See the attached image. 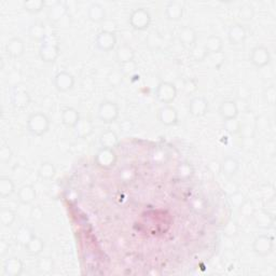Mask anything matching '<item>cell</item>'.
<instances>
[{
    "label": "cell",
    "instance_id": "6da1fadb",
    "mask_svg": "<svg viewBox=\"0 0 276 276\" xmlns=\"http://www.w3.org/2000/svg\"><path fill=\"white\" fill-rule=\"evenodd\" d=\"M61 55V49L58 47V40L55 37L47 36L39 48V56L44 63H54Z\"/></svg>",
    "mask_w": 276,
    "mask_h": 276
},
{
    "label": "cell",
    "instance_id": "7a4b0ae2",
    "mask_svg": "<svg viewBox=\"0 0 276 276\" xmlns=\"http://www.w3.org/2000/svg\"><path fill=\"white\" fill-rule=\"evenodd\" d=\"M50 129V119L43 112H34L27 119V129L34 136H42Z\"/></svg>",
    "mask_w": 276,
    "mask_h": 276
},
{
    "label": "cell",
    "instance_id": "3957f363",
    "mask_svg": "<svg viewBox=\"0 0 276 276\" xmlns=\"http://www.w3.org/2000/svg\"><path fill=\"white\" fill-rule=\"evenodd\" d=\"M130 27L135 31L142 32L146 29L151 24V14L145 8H137L132 11L129 18Z\"/></svg>",
    "mask_w": 276,
    "mask_h": 276
},
{
    "label": "cell",
    "instance_id": "277c9868",
    "mask_svg": "<svg viewBox=\"0 0 276 276\" xmlns=\"http://www.w3.org/2000/svg\"><path fill=\"white\" fill-rule=\"evenodd\" d=\"M98 118L104 123H113L120 115V108L117 104L111 100H104L98 107Z\"/></svg>",
    "mask_w": 276,
    "mask_h": 276
},
{
    "label": "cell",
    "instance_id": "5b68a950",
    "mask_svg": "<svg viewBox=\"0 0 276 276\" xmlns=\"http://www.w3.org/2000/svg\"><path fill=\"white\" fill-rule=\"evenodd\" d=\"M155 97L160 103L165 105L173 103L177 97L176 85L168 81L160 82L155 90Z\"/></svg>",
    "mask_w": 276,
    "mask_h": 276
},
{
    "label": "cell",
    "instance_id": "8992f818",
    "mask_svg": "<svg viewBox=\"0 0 276 276\" xmlns=\"http://www.w3.org/2000/svg\"><path fill=\"white\" fill-rule=\"evenodd\" d=\"M118 161V155L114 149L110 148H100L98 152L95 155V163L102 169L112 168Z\"/></svg>",
    "mask_w": 276,
    "mask_h": 276
},
{
    "label": "cell",
    "instance_id": "52a82bcc",
    "mask_svg": "<svg viewBox=\"0 0 276 276\" xmlns=\"http://www.w3.org/2000/svg\"><path fill=\"white\" fill-rule=\"evenodd\" d=\"M274 239L270 235H259L253 243L254 253L259 257H268L273 252Z\"/></svg>",
    "mask_w": 276,
    "mask_h": 276
},
{
    "label": "cell",
    "instance_id": "ba28073f",
    "mask_svg": "<svg viewBox=\"0 0 276 276\" xmlns=\"http://www.w3.org/2000/svg\"><path fill=\"white\" fill-rule=\"evenodd\" d=\"M249 61L255 67L263 68L271 63V54L268 48L263 46L255 47L249 54Z\"/></svg>",
    "mask_w": 276,
    "mask_h": 276
},
{
    "label": "cell",
    "instance_id": "9c48e42d",
    "mask_svg": "<svg viewBox=\"0 0 276 276\" xmlns=\"http://www.w3.org/2000/svg\"><path fill=\"white\" fill-rule=\"evenodd\" d=\"M115 44H117V37L115 34L110 31H102L99 32L95 39V46L98 50L103 52H109L112 51L114 49Z\"/></svg>",
    "mask_w": 276,
    "mask_h": 276
},
{
    "label": "cell",
    "instance_id": "30bf717a",
    "mask_svg": "<svg viewBox=\"0 0 276 276\" xmlns=\"http://www.w3.org/2000/svg\"><path fill=\"white\" fill-rule=\"evenodd\" d=\"M159 122L164 127H174L178 123V111L177 109L170 106V105H164L158 111Z\"/></svg>",
    "mask_w": 276,
    "mask_h": 276
},
{
    "label": "cell",
    "instance_id": "8fae6325",
    "mask_svg": "<svg viewBox=\"0 0 276 276\" xmlns=\"http://www.w3.org/2000/svg\"><path fill=\"white\" fill-rule=\"evenodd\" d=\"M54 87L58 92L66 93L74 87V77L68 72H59L54 77Z\"/></svg>",
    "mask_w": 276,
    "mask_h": 276
},
{
    "label": "cell",
    "instance_id": "7c38bea8",
    "mask_svg": "<svg viewBox=\"0 0 276 276\" xmlns=\"http://www.w3.org/2000/svg\"><path fill=\"white\" fill-rule=\"evenodd\" d=\"M209 109L207 99L202 96L193 97L189 103V112L194 118H202L206 115Z\"/></svg>",
    "mask_w": 276,
    "mask_h": 276
},
{
    "label": "cell",
    "instance_id": "4fadbf2b",
    "mask_svg": "<svg viewBox=\"0 0 276 276\" xmlns=\"http://www.w3.org/2000/svg\"><path fill=\"white\" fill-rule=\"evenodd\" d=\"M254 221L256 227L262 230H270L274 227L275 217L270 210H260L254 215Z\"/></svg>",
    "mask_w": 276,
    "mask_h": 276
},
{
    "label": "cell",
    "instance_id": "5bb4252c",
    "mask_svg": "<svg viewBox=\"0 0 276 276\" xmlns=\"http://www.w3.org/2000/svg\"><path fill=\"white\" fill-rule=\"evenodd\" d=\"M198 34L191 26H184L178 32V40L184 48L191 50L197 43Z\"/></svg>",
    "mask_w": 276,
    "mask_h": 276
},
{
    "label": "cell",
    "instance_id": "9a60e30c",
    "mask_svg": "<svg viewBox=\"0 0 276 276\" xmlns=\"http://www.w3.org/2000/svg\"><path fill=\"white\" fill-rule=\"evenodd\" d=\"M247 38V29L242 24H234L228 32V40L233 46H239L245 42Z\"/></svg>",
    "mask_w": 276,
    "mask_h": 276
},
{
    "label": "cell",
    "instance_id": "2e32d148",
    "mask_svg": "<svg viewBox=\"0 0 276 276\" xmlns=\"http://www.w3.org/2000/svg\"><path fill=\"white\" fill-rule=\"evenodd\" d=\"M68 11V7L66 2L63 1H55L52 3V7L49 8L48 11V18L50 22L52 23H58L66 17Z\"/></svg>",
    "mask_w": 276,
    "mask_h": 276
},
{
    "label": "cell",
    "instance_id": "e0dca14e",
    "mask_svg": "<svg viewBox=\"0 0 276 276\" xmlns=\"http://www.w3.org/2000/svg\"><path fill=\"white\" fill-rule=\"evenodd\" d=\"M219 115L224 120H230V119H235L239 117V110L238 107V104L234 100L227 99L220 104L219 106Z\"/></svg>",
    "mask_w": 276,
    "mask_h": 276
},
{
    "label": "cell",
    "instance_id": "ac0fdd59",
    "mask_svg": "<svg viewBox=\"0 0 276 276\" xmlns=\"http://www.w3.org/2000/svg\"><path fill=\"white\" fill-rule=\"evenodd\" d=\"M24 271L23 261L18 257H10L4 261L3 272L7 276H19Z\"/></svg>",
    "mask_w": 276,
    "mask_h": 276
},
{
    "label": "cell",
    "instance_id": "d6986e66",
    "mask_svg": "<svg viewBox=\"0 0 276 276\" xmlns=\"http://www.w3.org/2000/svg\"><path fill=\"white\" fill-rule=\"evenodd\" d=\"M25 50V43L21 38L14 37L9 40L6 44V52L8 53L9 56H11L12 58H18L24 55Z\"/></svg>",
    "mask_w": 276,
    "mask_h": 276
},
{
    "label": "cell",
    "instance_id": "ffe728a7",
    "mask_svg": "<svg viewBox=\"0 0 276 276\" xmlns=\"http://www.w3.org/2000/svg\"><path fill=\"white\" fill-rule=\"evenodd\" d=\"M31 95L25 90H17L12 93L11 103L12 106L18 110L26 109L31 104Z\"/></svg>",
    "mask_w": 276,
    "mask_h": 276
},
{
    "label": "cell",
    "instance_id": "44dd1931",
    "mask_svg": "<svg viewBox=\"0 0 276 276\" xmlns=\"http://www.w3.org/2000/svg\"><path fill=\"white\" fill-rule=\"evenodd\" d=\"M239 169V162L233 157H227L222 160L221 164H220V170L223 176L225 177H233L238 174Z\"/></svg>",
    "mask_w": 276,
    "mask_h": 276
},
{
    "label": "cell",
    "instance_id": "7402d4cb",
    "mask_svg": "<svg viewBox=\"0 0 276 276\" xmlns=\"http://www.w3.org/2000/svg\"><path fill=\"white\" fill-rule=\"evenodd\" d=\"M165 17L168 21L178 22L184 17V7L178 1H170L165 7Z\"/></svg>",
    "mask_w": 276,
    "mask_h": 276
},
{
    "label": "cell",
    "instance_id": "603a6c76",
    "mask_svg": "<svg viewBox=\"0 0 276 276\" xmlns=\"http://www.w3.org/2000/svg\"><path fill=\"white\" fill-rule=\"evenodd\" d=\"M37 197L36 189H35L32 184H25L23 187L18 189V200L19 203L23 205H29L32 204L35 199Z\"/></svg>",
    "mask_w": 276,
    "mask_h": 276
},
{
    "label": "cell",
    "instance_id": "cb8c5ba5",
    "mask_svg": "<svg viewBox=\"0 0 276 276\" xmlns=\"http://www.w3.org/2000/svg\"><path fill=\"white\" fill-rule=\"evenodd\" d=\"M74 129V133H76L77 136L79 138L84 139V138H88L89 136H91V135L94 133L95 127L91 120L80 119V121Z\"/></svg>",
    "mask_w": 276,
    "mask_h": 276
},
{
    "label": "cell",
    "instance_id": "d4e9b609",
    "mask_svg": "<svg viewBox=\"0 0 276 276\" xmlns=\"http://www.w3.org/2000/svg\"><path fill=\"white\" fill-rule=\"evenodd\" d=\"M80 113L77 109L67 107L62 111V122L67 128H74L80 121Z\"/></svg>",
    "mask_w": 276,
    "mask_h": 276
},
{
    "label": "cell",
    "instance_id": "484cf974",
    "mask_svg": "<svg viewBox=\"0 0 276 276\" xmlns=\"http://www.w3.org/2000/svg\"><path fill=\"white\" fill-rule=\"evenodd\" d=\"M115 58H117V62L122 65L134 62L135 58V51L132 47L128 46V44H123V46L119 47L115 51Z\"/></svg>",
    "mask_w": 276,
    "mask_h": 276
},
{
    "label": "cell",
    "instance_id": "4316f807",
    "mask_svg": "<svg viewBox=\"0 0 276 276\" xmlns=\"http://www.w3.org/2000/svg\"><path fill=\"white\" fill-rule=\"evenodd\" d=\"M203 46L205 50H206L208 55L219 54L221 53L223 49V40L221 39V37L216 36V35H212V36H209L206 39V41H205Z\"/></svg>",
    "mask_w": 276,
    "mask_h": 276
},
{
    "label": "cell",
    "instance_id": "83f0119b",
    "mask_svg": "<svg viewBox=\"0 0 276 276\" xmlns=\"http://www.w3.org/2000/svg\"><path fill=\"white\" fill-rule=\"evenodd\" d=\"M99 143L102 145L103 148H110L114 149L119 144V137L117 133L112 129H107L100 134Z\"/></svg>",
    "mask_w": 276,
    "mask_h": 276
},
{
    "label": "cell",
    "instance_id": "f1b7e54d",
    "mask_svg": "<svg viewBox=\"0 0 276 276\" xmlns=\"http://www.w3.org/2000/svg\"><path fill=\"white\" fill-rule=\"evenodd\" d=\"M88 18L93 23H102L106 18V11L99 3H92L88 9Z\"/></svg>",
    "mask_w": 276,
    "mask_h": 276
},
{
    "label": "cell",
    "instance_id": "f546056e",
    "mask_svg": "<svg viewBox=\"0 0 276 276\" xmlns=\"http://www.w3.org/2000/svg\"><path fill=\"white\" fill-rule=\"evenodd\" d=\"M28 36L34 41L42 43L48 36L46 26L42 23H34L28 29Z\"/></svg>",
    "mask_w": 276,
    "mask_h": 276
},
{
    "label": "cell",
    "instance_id": "4dcf8cb0",
    "mask_svg": "<svg viewBox=\"0 0 276 276\" xmlns=\"http://www.w3.org/2000/svg\"><path fill=\"white\" fill-rule=\"evenodd\" d=\"M44 248V242L41 238L37 237V235H34L32 239L29 240L27 245L25 246V249H26V253L31 256H38L43 252Z\"/></svg>",
    "mask_w": 276,
    "mask_h": 276
},
{
    "label": "cell",
    "instance_id": "1f68e13d",
    "mask_svg": "<svg viewBox=\"0 0 276 276\" xmlns=\"http://www.w3.org/2000/svg\"><path fill=\"white\" fill-rule=\"evenodd\" d=\"M16 192V184L9 177L0 178V197L7 199Z\"/></svg>",
    "mask_w": 276,
    "mask_h": 276
},
{
    "label": "cell",
    "instance_id": "d6a6232c",
    "mask_svg": "<svg viewBox=\"0 0 276 276\" xmlns=\"http://www.w3.org/2000/svg\"><path fill=\"white\" fill-rule=\"evenodd\" d=\"M55 174H56V168H55L54 164L52 162H42L38 168V175L39 177L44 180H51L54 178Z\"/></svg>",
    "mask_w": 276,
    "mask_h": 276
},
{
    "label": "cell",
    "instance_id": "836d02e7",
    "mask_svg": "<svg viewBox=\"0 0 276 276\" xmlns=\"http://www.w3.org/2000/svg\"><path fill=\"white\" fill-rule=\"evenodd\" d=\"M34 235L35 234L31 228L27 227V225H22V227L18 228V230L17 231L16 240L19 245L26 246Z\"/></svg>",
    "mask_w": 276,
    "mask_h": 276
},
{
    "label": "cell",
    "instance_id": "e575fe53",
    "mask_svg": "<svg viewBox=\"0 0 276 276\" xmlns=\"http://www.w3.org/2000/svg\"><path fill=\"white\" fill-rule=\"evenodd\" d=\"M46 4V1H43V0H28V1H25L23 3V8L28 13L38 14L44 9Z\"/></svg>",
    "mask_w": 276,
    "mask_h": 276
},
{
    "label": "cell",
    "instance_id": "d590c367",
    "mask_svg": "<svg viewBox=\"0 0 276 276\" xmlns=\"http://www.w3.org/2000/svg\"><path fill=\"white\" fill-rule=\"evenodd\" d=\"M243 124L240 123L238 118L235 119H230V120H224L223 121V129L227 133L230 135H238L242 130Z\"/></svg>",
    "mask_w": 276,
    "mask_h": 276
},
{
    "label": "cell",
    "instance_id": "8d00e7d4",
    "mask_svg": "<svg viewBox=\"0 0 276 276\" xmlns=\"http://www.w3.org/2000/svg\"><path fill=\"white\" fill-rule=\"evenodd\" d=\"M193 173H194V169L193 166L190 163L188 162H183L178 165L177 170H176V174H177V177L180 180H188L193 176Z\"/></svg>",
    "mask_w": 276,
    "mask_h": 276
},
{
    "label": "cell",
    "instance_id": "74e56055",
    "mask_svg": "<svg viewBox=\"0 0 276 276\" xmlns=\"http://www.w3.org/2000/svg\"><path fill=\"white\" fill-rule=\"evenodd\" d=\"M17 219V215L10 208H2L0 210V222H1L2 227L9 228L14 223Z\"/></svg>",
    "mask_w": 276,
    "mask_h": 276
},
{
    "label": "cell",
    "instance_id": "f35d334b",
    "mask_svg": "<svg viewBox=\"0 0 276 276\" xmlns=\"http://www.w3.org/2000/svg\"><path fill=\"white\" fill-rule=\"evenodd\" d=\"M255 17V10L252 4L245 3L239 9V18L244 22L252 21Z\"/></svg>",
    "mask_w": 276,
    "mask_h": 276
},
{
    "label": "cell",
    "instance_id": "ab89813d",
    "mask_svg": "<svg viewBox=\"0 0 276 276\" xmlns=\"http://www.w3.org/2000/svg\"><path fill=\"white\" fill-rule=\"evenodd\" d=\"M190 56L192 57L194 62H203L207 58L208 53L206 52L204 46H197L195 44L191 49V51H190Z\"/></svg>",
    "mask_w": 276,
    "mask_h": 276
},
{
    "label": "cell",
    "instance_id": "60d3db41",
    "mask_svg": "<svg viewBox=\"0 0 276 276\" xmlns=\"http://www.w3.org/2000/svg\"><path fill=\"white\" fill-rule=\"evenodd\" d=\"M120 180H122L124 184H129L130 182H133L136 177V169L132 166H128V167H124L121 170H120Z\"/></svg>",
    "mask_w": 276,
    "mask_h": 276
},
{
    "label": "cell",
    "instance_id": "b9f144b4",
    "mask_svg": "<svg viewBox=\"0 0 276 276\" xmlns=\"http://www.w3.org/2000/svg\"><path fill=\"white\" fill-rule=\"evenodd\" d=\"M256 129L261 133H268V130L271 129V120L267 115H259L256 119Z\"/></svg>",
    "mask_w": 276,
    "mask_h": 276
},
{
    "label": "cell",
    "instance_id": "7bdbcfd3",
    "mask_svg": "<svg viewBox=\"0 0 276 276\" xmlns=\"http://www.w3.org/2000/svg\"><path fill=\"white\" fill-rule=\"evenodd\" d=\"M247 201V199H246L245 195L242 193V192H239V191H237V192H234L232 194H230V197H229V203L231 206H233V207H237V208H239L242 205Z\"/></svg>",
    "mask_w": 276,
    "mask_h": 276
},
{
    "label": "cell",
    "instance_id": "ee69618b",
    "mask_svg": "<svg viewBox=\"0 0 276 276\" xmlns=\"http://www.w3.org/2000/svg\"><path fill=\"white\" fill-rule=\"evenodd\" d=\"M123 78H124V76L121 74L120 70H114V72H111L108 74L107 81L110 85H111V87L117 88L122 83Z\"/></svg>",
    "mask_w": 276,
    "mask_h": 276
},
{
    "label": "cell",
    "instance_id": "f6af8a7d",
    "mask_svg": "<svg viewBox=\"0 0 276 276\" xmlns=\"http://www.w3.org/2000/svg\"><path fill=\"white\" fill-rule=\"evenodd\" d=\"M263 99L264 102L267 103L268 105H271L273 106L276 103V89L274 85H270L267 89L264 90L263 93Z\"/></svg>",
    "mask_w": 276,
    "mask_h": 276
},
{
    "label": "cell",
    "instance_id": "bcb514c9",
    "mask_svg": "<svg viewBox=\"0 0 276 276\" xmlns=\"http://www.w3.org/2000/svg\"><path fill=\"white\" fill-rule=\"evenodd\" d=\"M199 83L195 79L189 78L184 81V90L187 94H193L198 91Z\"/></svg>",
    "mask_w": 276,
    "mask_h": 276
},
{
    "label": "cell",
    "instance_id": "7dc6e473",
    "mask_svg": "<svg viewBox=\"0 0 276 276\" xmlns=\"http://www.w3.org/2000/svg\"><path fill=\"white\" fill-rule=\"evenodd\" d=\"M137 69V65L136 63L130 62V63H127V64H122L120 65V72L123 74V76H133V74L136 73Z\"/></svg>",
    "mask_w": 276,
    "mask_h": 276
},
{
    "label": "cell",
    "instance_id": "c3c4849f",
    "mask_svg": "<svg viewBox=\"0 0 276 276\" xmlns=\"http://www.w3.org/2000/svg\"><path fill=\"white\" fill-rule=\"evenodd\" d=\"M239 209L240 210V213H242V215L245 216V217H254V215L256 213L254 204L250 203L248 200L246 201V202Z\"/></svg>",
    "mask_w": 276,
    "mask_h": 276
},
{
    "label": "cell",
    "instance_id": "681fc988",
    "mask_svg": "<svg viewBox=\"0 0 276 276\" xmlns=\"http://www.w3.org/2000/svg\"><path fill=\"white\" fill-rule=\"evenodd\" d=\"M38 268L42 272H50L53 268V261L51 258L44 257L38 261Z\"/></svg>",
    "mask_w": 276,
    "mask_h": 276
},
{
    "label": "cell",
    "instance_id": "f907efd6",
    "mask_svg": "<svg viewBox=\"0 0 276 276\" xmlns=\"http://www.w3.org/2000/svg\"><path fill=\"white\" fill-rule=\"evenodd\" d=\"M12 158V150L9 146H2L0 148V161L2 163H9Z\"/></svg>",
    "mask_w": 276,
    "mask_h": 276
},
{
    "label": "cell",
    "instance_id": "816d5d0a",
    "mask_svg": "<svg viewBox=\"0 0 276 276\" xmlns=\"http://www.w3.org/2000/svg\"><path fill=\"white\" fill-rule=\"evenodd\" d=\"M43 209L40 206H35L31 209V218L34 221H41L43 218Z\"/></svg>",
    "mask_w": 276,
    "mask_h": 276
},
{
    "label": "cell",
    "instance_id": "f5cc1de1",
    "mask_svg": "<svg viewBox=\"0 0 276 276\" xmlns=\"http://www.w3.org/2000/svg\"><path fill=\"white\" fill-rule=\"evenodd\" d=\"M239 228L235 222H229L224 227V233L228 235V237H234L235 234L238 233Z\"/></svg>",
    "mask_w": 276,
    "mask_h": 276
},
{
    "label": "cell",
    "instance_id": "db71d44e",
    "mask_svg": "<svg viewBox=\"0 0 276 276\" xmlns=\"http://www.w3.org/2000/svg\"><path fill=\"white\" fill-rule=\"evenodd\" d=\"M191 205H192V208L194 210H197V212H201V210L204 209V202L199 199H195L194 201H192Z\"/></svg>",
    "mask_w": 276,
    "mask_h": 276
},
{
    "label": "cell",
    "instance_id": "11a10c76",
    "mask_svg": "<svg viewBox=\"0 0 276 276\" xmlns=\"http://www.w3.org/2000/svg\"><path fill=\"white\" fill-rule=\"evenodd\" d=\"M268 148V155H274L275 153V144L274 142H268L267 144Z\"/></svg>",
    "mask_w": 276,
    "mask_h": 276
},
{
    "label": "cell",
    "instance_id": "9f6ffc18",
    "mask_svg": "<svg viewBox=\"0 0 276 276\" xmlns=\"http://www.w3.org/2000/svg\"><path fill=\"white\" fill-rule=\"evenodd\" d=\"M0 250H1L2 255L6 254L7 250H9V244L6 240H1V243H0Z\"/></svg>",
    "mask_w": 276,
    "mask_h": 276
}]
</instances>
